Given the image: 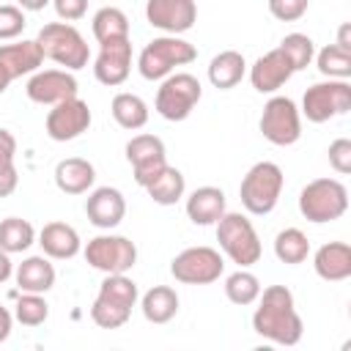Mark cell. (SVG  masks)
Returning <instances> with one entry per match:
<instances>
[{
    "label": "cell",
    "mask_w": 351,
    "mask_h": 351,
    "mask_svg": "<svg viewBox=\"0 0 351 351\" xmlns=\"http://www.w3.org/2000/svg\"><path fill=\"white\" fill-rule=\"evenodd\" d=\"M36 241V230L27 219L22 217H5L0 222V250L14 255V252H25L30 250V244Z\"/></svg>",
    "instance_id": "cell-31"
},
{
    "label": "cell",
    "mask_w": 351,
    "mask_h": 351,
    "mask_svg": "<svg viewBox=\"0 0 351 351\" xmlns=\"http://www.w3.org/2000/svg\"><path fill=\"white\" fill-rule=\"evenodd\" d=\"M140 310H143L145 321H151V324L173 321L176 313H178V293H176V288H170V285L148 288L143 293V299H140Z\"/></svg>",
    "instance_id": "cell-27"
},
{
    "label": "cell",
    "mask_w": 351,
    "mask_h": 351,
    "mask_svg": "<svg viewBox=\"0 0 351 351\" xmlns=\"http://www.w3.org/2000/svg\"><path fill=\"white\" fill-rule=\"evenodd\" d=\"M335 47L351 52V25H348V22H343V25L337 27V41H335Z\"/></svg>",
    "instance_id": "cell-42"
},
{
    "label": "cell",
    "mask_w": 351,
    "mask_h": 351,
    "mask_svg": "<svg viewBox=\"0 0 351 351\" xmlns=\"http://www.w3.org/2000/svg\"><path fill=\"white\" fill-rule=\"evenodd\" d=\"M351 110V85L348 80H326L315 82L302 96V115L310 123H324Z\"/></svg>",
    "instance_id": "cell-9"
},
{
    "label": "cell",
    "mask_w": 351,
    "mask_h": 351,
    "mask_svg": "<svg viewBox=\"0 0 351 351\" xmlns=\"http://www.w3.org/2000/svg\"><path fill=\"white\" fill-rule=\"evenodd\" d=\"M27 99L36 104H58L63 99L77 96V80L69 69H38L27 80Z\"/></svg>",
    "instance_id": "cell-17"
},
{
    "label": "cell",
    "mask_w": 351,
    "mask_h": 351,
    "mask_svg": "<svg viewBox=\"0 0 351 351\" xmlns=\"http://www.w3.org/2000/svg\"><path fill=\"white\" fill-rule=\"evenodd\" d=\"M52 5L63 22H77L88 11V0H52Z\"/></svg>",
    "instance_id": "cell-41"
},
{
    "label": "cell",
    "mask_w": 351,
    "mask_h": 351,
    "mask_svg": "<svg viewBox=\"0 0 351 351\" xmlns=\"http://www.w3.org/2000/svg\"><path fill=\"white\" fill-rule=\"evenodd\" d=\"M25 25H27V19L19 5L0 3V41H11V38L22 36Z\"/></svg>",
    "instance_id": "cell-38"
},
{
    "label": "cell",
    "mask_w": 351,
    "mask_h": 351,
    "mask_svg": "<svg viewBox=\"0 0 351 351\" xmlns=\"http://www.w3.org/2000/svg\"><path fill=\"white\" fill-rule=\"evenodd\" d=\"M225 271V261L214 247H186L170 261V274L184 285L217 282Z\"/></svg>",
    "instance_id": "cell-11"
},
{
    "label": "cell",
    "mask_w": 351,
    "mask_h": 351,
    "mask_svg": "<svg viewBox=\"0 0 351 351\" xmlns=\"http://www.w3.org/2000/svg\"><path fill=\"white\" fill-rule=\"evenodd\" d=\"M41 63H44V52H41L36 38L33 41L22 38V41H14V44H0V69L11 82L22 74L38 71Z\"/></svg>",
    "instance_id": "cell-20"
},
{
    "label": "cell",
    "mask_w": 351,
    "mask_h": 351,
    "mask_svg": "<svg viewBox=\"0 0 351 351\" xmlns=\"http://www.w3.org/2000/svg\"><path fill=\"white\" fill-rule=\"evenodd\" d=\"M200 96H203V88H200L197 77H192L186 71H173L162 80L154 107L165 121H186L192 115V110L197 107Z\"/></svg>",
    "instance_id": "cell-8"
},
{
    "label": "cell",
    "mask_w": 351,
    "mask_h": 351,
    "mask_svg": "<svg viewBox=\"0 0 351 351\" xmlns=\"http://www.w3.org/2000/svg\"><path fill=\"white\" fill-rule=\"evenodd\" d=\"M293 66L291 60L285 58V52L277 47V49H269L266 55H261L252 66H250V82L258 93H274L280 90L291 77H293Z\"/></svg>",
    "instance_id": "cell-18"
},
{
    "label": "cell",
    "mask_w": 351,
    "mask_h": 351,
    "mask_svg": "<svg viewBox=\"0 0 351 351\" xmlns=\"http://www.w3.org/2000/svg\"><path fill=\"white\" fill-rule=\"evenodd\" d=\"M274 255L288 266L304 263L310 255V241L299 228H285L274 236Z\"/></svg>",
    "instance_id": "cell-32"
},
{
    "label": "cell",
    "mask_w": 351,
    "mask_h": 351,
    "mask_svg": "<svg viewBox=\"0 0 351 351\" xmlns=\"http://www.w3.org/2000/svg\"><path fill=\"white\" fill-rule=\"evenodd\" d=\"M145 19L151 27H156L167 36H181L195 25L197 5H195V0H148Z\"/></svg>",
    "instance_id": "cell-15"
},
{
    "label": "cell",
    "mask_w": 351,
    "mask_h": 351,
    "mask_svg": "<svg viewBox=\"0 0 351 351\" xmlns=\"http://www.w3.org/2000/svg\"><path fill=\"white\" fill-rule=\"evenodd\" d=\"M132 71V38H112L99 44V55L93 63V74L101 85L115 88L123 85Z\"/></svg>",
    "instance_id": "cell-16"
},
{
    "label": "cell",
    "mask_w": 351,
    "mask_h": 351,
    "mask_svg": "<svg viewBox=\"0 0 351 351\" xmlns=\"http://www.w3.org/2000/svg\"><path fill=\"white\" fill-rule=\"evenodd\" d=\"M197 58V49L195 44H189L186 38L181 36H159V38H151L140 58H137V69L145 80H165L167 74H173L178 66H186Z\"/></svg>",
    "instance_id": "cell-4"
},
{
    "label": "cell",
    "mask_w": 351,
    "mask_h": 351,
    "mask_svg": "<svg viewBox=\"0 0 351 351\" xmlns=\"http://www.w3.org/2000/svg\"><path fill=\"white\" fill-rule=\"evenodd\" d=\"M14 159H16V137L8 129H0V197H8L19 184Z\"/></svg>",
    "instance_id": "cell-34"
},
{
    "label": "cell",
    "mask_w": 351,
    "mask_h": 351,
    "mask_svg": "<svg viewBox=\"0 0 351 351\" xmlns=\"http://www.w3.org/2000/svg\"><path fill=\"white\" fill-rule=\"evenodd\" d=\"M38 244H41L44 255L55 258V261H69L82 250L80 233L66 222H47L38 233Z\"/></svg>",
    "instance_id": "cell-22"
},
{
    "label": "cell",
    "mask_w": 351,
    "mask_h": 351,
    "mask_svg": "<svg viewBox=\"0 0 351 351\" xmlns=\"http://www.w3.org/2000/svg\"><path fill=\"white\" fill-rule=\"evenodd\" d=\"M8 85H11V80H8V77L3 74V69H0V93H3V90H5Z\"/></svg>",
    "instance_id": "cell-45"
},
{
    "label": "cell",
    "mask_w": 351,
    "mask_h": 351,
    "mask_svg": "<svg viewBox=\"0 0 351 351\" xmlns=\"http://www.w3.org/2000/svg\"><path fill=\"white\" fill-rule=\"evenodd\" d=\"M329 165L340 176H348L351 173V140L348 137H337L329 145Z\"/></svg>",
    "instance_id": "cell-40"
},
{
    "label": "cell",
    "mask_w": 351,
    "mask_h": 351,
    "mask_svg": "<svg viewBox=\"0 0 351 351\" xmlns=\"http://www.w3.org/2000/svg\"><path fill=\"white\" fill-rule=\"evenodd\" d=\"M247 74V60L241 52L236 49H222L219 55L211 58L208 63V82L219 90H230L236 88Z\"/></svg>",
    "instance_id": "cell-26"
},
{
    "label": "cell",
    "mask_w": 351,
    "mask_h": 351,
    "mask_svg": "<svg viewBox=\"0 0 351 351\" xmlns=\"http://www.w3.org/2000/svg\"><path fill=\"white\" fill-rule=\"evenodd\" d=\"M225 214V192L219 186H197L186 197V217L195 225H217Z\"/></svg>",
    "instance_id": "cell-24"
},
{
    "label": "cell",
    "mask_w": 351,
    "mask_h": 351,
    "mask_svg": "<svg viewBox=\"0 0 351 351\" xmlns=\"http://www.w3.org/2000/svg\"><path fill=\"white\" fill-rule=\"evenodd\" d=\"M137 282L126 274H104L99 293L90 304V321L101 329H118L129 321L132 307L137 304Z\"/></svg>",
    "instance_id": "cell-2"
},
{
    "label": "cell",
    "mask_w": 351,
    "mask_h": 351,
    "mask_svg": "<svg viewBox=\"0 0 351 351\" xmlns=\"http://www.w3.org/2000/svg\"><path fill=\"white\" fill-rule=\"evenodd\" d=\"M47 3H52V0H19V8L22 11H41Z\"/></svg>",
    "instance_id": "cell-44"
},
{
    "label": "cell",
    "mask_w": 351,
    "mask_h": 351,
    "mask_svg": "<svg viewBox=\"0 0 351 351\" xmlns=\"http://www.w3.org/2000/svg\"><path fill=\"white\" fill-rule=\"evenodd\" d=\"M217 241H219L222 252L233 263H239V269H247V266L258 263L261 255H263L255 225L239 211H225L217 219Z\"/></svg>",
    "instance_id": "cell-6"
},
{
    "label": "cell",
    "mask_w": 351,
    "mask_h": 351,
    "mask_svg": "<svg viewBox=\"0 0 351 351\" xmlns=\"http://www.w3.org/2000/svg\"><path fill=\"white\" fill-rule=\"evenodd\" d=\"M261 134L271 143V145H293L302 137V112L296 107L293 99L288 96H271L263 104L261 112Z\"/></svg>",
    "instance_id": "cell-10"
},
{
    "label": "cell",
    "mask_w": 351,
    "mask_h": 351,
    "mask_svg": "<svg viewBox=\"0 0 351 351\" xmlns=\"http://www.w3.org/2000/svg\"><path fill=\"white\" fill-rule=\"evenodd\" d=\"M225 296L239 304V307H247V304H255V299L261 296V280L247 271V269H239L233 274L225 277Z\"/></svg>",
    "instance_id": "cell-33"
},
{
    "label": "cell",
    "mask_w": 351,
    "mask_h": 351,
    "mask_svg": "<svg viewBox=\"0 0 351 351\" xmlns=\"http://www.w3.org/2000/svg\"><path fill=\"white\" fill-rule=\"evenodd\" d=\"M143 189L148 192V197H151L154 203H159V206H173V203H178V200L184 197L186 181H184V173H181L178 167L165 165V167L159 170V176H154V181L145 184Z\"/></svg>",
    "instance_id": "cell-28"
},
{
    "label": "cell",
    "mask_w": 351,
    "mask_h": 351,
    "mask_svg": "<svg viewBox=\"0 0 351 351\" xmlns=\"http://www.w3.org/2000/svg\"><path fill=\"white\" fill-rule=\"evenodd\" d=\"M126 159L132 165L134 181L140 186L151 184L154 176H159V170L167 165V154H165V143L156 134H134L126 143Z\"/></svg>",
    "instance_id": "cell-14"
},
{
    "label": "cell",
    "mask_w": 351,
    "mask_h": 351,
    "mask_svg": "<svg viewBox=\"0 0 351 351\" xmlns=\"http://www.w3.org/2000/svg\"><path fill=\"white\" fill-rule=\"evenodd\" d=\"M88 266L104 274H126L137 263V247L126 236H96L82 250Z\"/></svg>",
    "instance_id": "cell-12"
},
{
    "label": "cell",
    "mask_w": 351,
    "mask_h": 351,
    "mask_svg": "<svg viewBox=\"0 0 351 351\" xmlns=\"http://www.w3.org/2000/svg\"><path fill=\"white\" fill-rule=\"evenodd\" d=\"M96 181V167L82 156H69L55 165V184L66 195H85Z\"/></svg>",
    "instance_id": "cell-23"
},
{
    "label": "cell",
    "mask_w": 351,
    "mask_h": 351,
    "mask_svg": "<svg viewBox=\"0 0 351 351\" xmlns=\"http://www.w3.org/2000/svg\"><path fill=\"white\" fill-rule=\"evenodd\" d=\"M44 58L55 60L58 66L69 69V71H77V69H85L88 66V58H90V49L82 38V33L69 25V22H49L38 30L36 36Z\"/></svg>",
    "instance_id": "cell-7"
},
{
    "label": "cell",
    "mask_w": 351,
    "mask_h": 351,
    "mask_svg": "<svg viewBox=\"0 0 351 351\" xmlns=\"http://www.w3.org/2000/svg\"><path fill=\"white\" fill-rule=\"evenodd\" d=\"M310 0H269V14L280 22H296L307 14Z\"/></svg>",
    "instance_id": "cell-39"
},
{
    "label": "cell",
    "mask_w": 351,
    "mask_h": 351,
    "mask_svg": "<svg viewBox=\"0 0 351 351\" xmlns=\"http://www.w3.org/2000/svg\"><path fill=\"white\" fill-rule=\"evenodd\" d=\"M90 27H93V38L99 44L112 41V38H126L129 36V16L115 5H104L93 14Z\"/></svg>",
    "instance_id": "cell-30"
},
{
    "label": "cell",
    "mask_w": 351,
    "mask_h": 351,
    "mask_svg": "<svg viewBox=\"0 0 351 351\" xmlns=\"http://www.w3.org/2000/svg\"><path fill=\"white\" fill-rule=\"evenodd\" d=\"M85 214L90 219V225L110 230L115 225H121V219L126 217V200L121 195V189L115 186H99L88 195L85 200Z\"/></svg>",
    "instance_id": "cell-19"
},
{
    "label": "cell",
    "mask_w": 351,
    "mask_h": 351,
    "mask_svg": "<svg viewBox=\"0 0 351 351\" xmlns=\"http://www.w3.org/2000/svg\"><path fill=\"white\" fill-rule=\"evenodd\" d=\"M255 302H258V307L252 313L255 335H261L277 346H296L302 340L304 324H302V315L296 313L293 293L285 285L261 288V296Z\"/></svg>",
    "instance_id": "cell-1"
},
{
    "label": "cell",
    "mask_w": 351,
    "mask_h": 351,
    "mask_svg": "<svg viewBox=\"0 0 351 351\" xmlns=\"http://www.w3.org/2000/svg\"><path fill=\"white\" fill-rule=\"evenodd\" d=\"M14 318L22 326H41L49 318V304H47L44 293H27V291H22V296L14 304Z\"/></svg>",
    "instance_id": "cell-36"
},
{
    "label": "cell",
    "mask_w": 351,
    "mask_h": 351,
    "mask_svg": "<svg viewBox=\"0 0 351 351\" xmlns=\"http://www.w3.org/2000/svg\"><path fill=\"white\" fill-rule=\"evenodd\" d=\"M299 211L307 222H335L348 211V189L337 178H315L299 192Z\"/></svg>",
    "instance_id": "cell-5"
},
{
    "label": "cell",
    "mask_w": 351,
    "mask_h": 351,
    "mask_svg": "<svg viewBox=\"0 0 351 351\" xmlns=\"http://www.w3.org/2000/svg\"><path fill=\"white\" fill-rule=\"evenodd\" d=\"M11 324H14V315L0 304V343L8 340V335H11Z\"/></svg>",
    "instance_id": "cell-43"
},
{
    "label": "cell",
    "mask_w": 351,
    "mask_h": 351,
    "mask_svg": "<svg viewBox=\"0 0 351 351\" xmlns=\"http://www.w3.org/2000/svg\"><path fill=\"white\" fill-rule=\"evenodd\" d=\"M14 277H16L19 291H27V293H47V291H52V285H55V266L49 263L47 255H30V258H25V261L16 266Z\"/></svg>",
    "instance_id": "cell-25"
},
{
    "label": "cell",
    "mask_w": 351,
    "mask_h": 351,
    "mask_svg": "<svg viewBox=\"0 0 351 351\" xmlns=\"http://www.w3.org/2000/svg\"><path fill=\"white\" fill-rule=\"evenodd\" d=\"M90 121H93V115H90L88 101H82L80 96H71V99L52 104V110L47 112V134L55 143H69V140H77L80 134H85Z\"/></svg>",
    "instance_id": "cell-13"
},
{
    "label": "cell",
    "mask_w": 351,
    "mask_h": 351,
    "mask_svg": "<svg viewBox=\"0 0 351 351\" xmlns=\"http://www.w3.org/2000/svg\"><path fill=\"white\" fill-rule=\"evenodd\" d=\"M315 274L326 282H343L351 277V247L346 241H326L313 255Z\"/></svg>",
    "instance_id": "cell-21"
},
{
    "label": "cell",
    "mask_w": 351,
    "mask_h": 351,
    "mask_svg": "<svg viewBox=\"0 0 351 351\" xmlns=\"http://www.w3.org/2000/svg\"><path fill=\"white\" fill-rule=\"evenodd\" d=\"M282 186H285V176H282L280 165H274V162H255L247 170V176L241 178V184H239L241 206L250 214H255V217L271 214L274 206L280 203Z\"/></svg>",
    "instance_id": "cell-3"
},
{
    "label": "cell",
    "mask_w": 351,
    "mask_h": 351,
    "mask_svg": "<svg viewBox=\"0 0 351 351\" xmlns=\"http://www.w3.org/2000/svg\"><path fill=\"white\" fill-rule=\"evenodd\" d=\"M315 66L329 80H348L351 77V52L329 44L315 55Z\"/></svg>",
    "instance_id": "cell-35"
},
{
    "label": "cell",
    "mask_w": 351,
    "mask_h": 351,
    "mask_svg": "<svg viewBox=\"0 0 351 351\" xmlns=\"http://www.w3.org/2000/svg\"><path fill=\"white\" fill-rule=\"evenodd\" d=\"M280 49H282L285 58L291 60L293 71L307 69V66L313 63V58H315V44H313V38L304 36V33H288V36L280 41Z\"/></svg>",
    "instance_id": "cell-37"
},
{
    "label": "cell",
    "mask_w": 351,
    "mask_h": 351,
    "mask_svg": "<svg viewBox=\"0 0 351 351\" xmlns=\"http://www.w3.org/2000/svg\"><path fill=\"white\" fill-rule=\"evenodd\" d=\"M110 112L115 118V123L121 129H129V132H137L148 123V104L137 96V93H115L112 96V104H110Z\"/></svg>",
    "instance_id": "cell-29"
}]
</instances>
